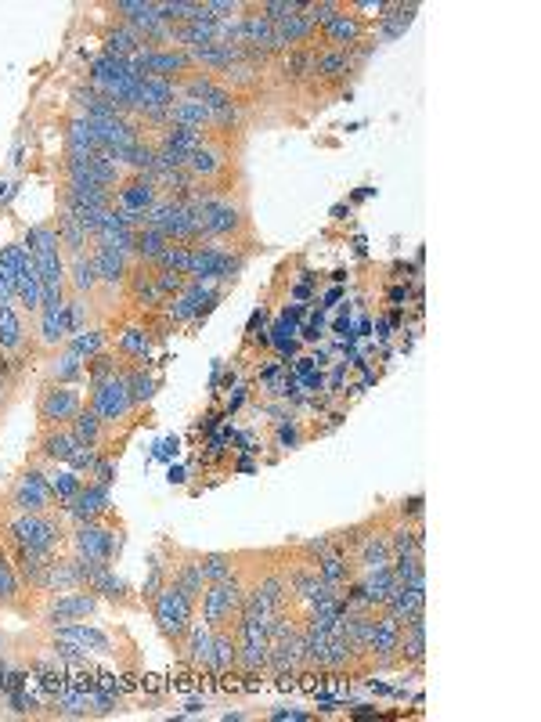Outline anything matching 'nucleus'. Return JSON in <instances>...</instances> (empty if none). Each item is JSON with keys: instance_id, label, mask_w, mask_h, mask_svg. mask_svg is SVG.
<instances>
[{"instance_id": "23", "label": "nucleus", "mask_w": 541, "mask_h": 722, "mask_svg": "<svg viewBox=\"0 0 541 722\" xmlns=\"http://www.w3.org/2000/svg\"><path fill=\"white\" fill-rule=\"evenodd\" d=\"M55 232H58V246H62L65 260L76 257V253H83L87 246H91V239H87V232L80 228V221L73 217V210L65 203H58V217H55Z\"/></svg>"}, {"instance_id": "36", "label": "nucleus", "mask_w": 541, "mask_h": 722, "mask_svg": "<svg viewBox=\"0 0 541 722\" xmlns=\"http://www.w3.org/2000/svg\"><path fill=\"white\" fill-rule=\"evenodd\" d=\"M199 564L206 582H224L231 574H239L242 553H199Z\"/></svg>"}, {"instance_id": "3", "label": "nucleus", "mask_w": 541, "mask_h": 722, "mask_svg": "<svg viewBox=\"0 0 541 722\" xmlns=\"http://www.w3.org/2000/svg\"><path fill=\"white\" fill-rule=\"evenodd\" d=\"M242 600H246V582H242V571L224 578V582H206L199 596L202 607V621L210 629H235L242 611Z\"/></svg>"}, {"instance_id": "5", "label": "nucleus", "mask_w": 541, "mask_h": 722, "mask_svg": "<svg viewBox=\"0 0 541 722\" xmlns=\"http://www.w3.org/2000/svg\"><path fill=\"white\" fill-rule=\"evenodd\" d=\"M152 618H156L159 632H163L166 643H181L188 625L195 621V603L177 589L174 582H163V589L152 600Z\"/></svg>"}, {"instance_id": "4", "label": "nucleus", "mask_w": 541, "mask_h": 722, "mask_svg": "<svg viewBox=\"0 0 541 722\" xmlns=\"http://www.w3.org/2000/svg\"><path fill=\"white\" fill-rule=\"evenodd\" d=\"M51 629V650L55 658H69V661H83L87 654H112V639L101 629L87 625V621H65V625H47Z\"/></svg>"}, {"instance_id": "39", "label": "nucleus", "mask_w": 541, "mask_h": 722, "mask_svg": "<svg viewBox=\"0 0 541 722\" xmlns=\"http://www.w3.org/2000/svg\"><path fill=\"white\" fill-rule=\"evenodd\" d=\"M166 246H170V239L163 232H156V228L141 224L138 232H134V260H141V264H156Z\"/></svg>"}, {"instance_id": "43", "label": "nucleus", "mask_w": 541, "mask_h": 722, "mask_svg": "<svg viewBox=\"0 0 541 722\" xmlns=\"http://www.w3.org/2000/svg\"><path fill=\"white\" fill-rule=\"evenodd\" d=\"M156 286H159V293H163V300H174L177 293H184V286H188V275L156 268Z\"/></svg>"}, {"instance_id": "22", "label": "nucleus", "mask_w": 541, "mask_h": 722, "mask_svg": "<svg viewBox=\"0 0 541 722\" xmlns=\"http://www.w3.org/2000/svg\"><path fill=\"white\" fill-rule=\"evenodd\" d=\"M69 430H73V437L80 441V445L87 448H98V452H105V445H109V426L101 423V416L94 412V408L83 405L80 412H76V419L69 423Z\"/></svg>"}, {"instance_id": "45", "label": "nucleus", "mask_w": 541, "mask_h": 722, "mask_svg": "<svg viewBox=\"0 0 541 722\" xmlns=\"http://www.w3.org/2000/svg\"><path fill=\"white\" fill-rule=\"evenodd\" d=\"M163 582H166V564L152 560V574H148V582H145V600H148V603L156 600V593L163 589Z\"/></svg>"}, {"instance_id": "41", "label": "nucleus", "mask_w": 541, "mask_h": 722, "mask_svg": "<svg viewBox=\"0 0 541 722\" xmlns=\"http://www.w3.org/2000/svg\"><path fill=\"white\" fill-rule=\"evenodd\" d=\"M127 358L123 354H112V351H101L87 361V383H101V380H112V376H120Z\"/></svg>"}, {"instance_id": "34", "label": "nucleus", "mask_w": 541, "mask_h": 722, "mask_svg": "<svg viewBox=\"0 0 541 722\" xmlns=\"http://www.w3.org/2000/svg\"><path fill=\"white\" fill-rule=\"evenodd\" d=\"M145 47V40L134 33L130 26H123V22H116V29H109L105 33V55H112V58H134Z\"/></svg>"}, {"instance_id": "49", "label": "nucleus", "mask_w": 541, "mask_h": 722, "mask_svg": "<svg viewBox=\"0 0 541 722\" xmlns=\"http://www.w3.org/2000/svg\"><path fill=\"white\" fill-rule=\"evenodd\" d=\"M0 650H4V639H0Z\"/></svg>"}, {"instance_id": "44", "label": "nucleus", "mask_w": 541, "mask_h": 722, "mask_svg": "<svg viewBox=\"0 0 541 722\" xmlns=\"http://www.w3.org/2000/svg\"><path fill=\"white\" fill-rule=\"evenodd\" d=\"M87 481L101 484V488H112V481H116V463H112L109 455H101L98 463H94V470L87 473Z\"/></svg>"}, {"instance_id": "21", "label": "nucleus", "mask_w": 541, "mask_h": 722, "mask_svg": "<svg viewBox=\"0 0 541 722\" xmlns=\"http://www.w3.org/2000/svg\"><path fill=\"white\" fill-rule=\"evenodd\" d=\"M386 614H394L397 621H408L415 614L426 611V582L422 585H394V593L383 603Z\"/></svg>"}, {"instance_id": "8", "label": "nucleus", "mask_w": 541, "mask_h": 722, "mask_svg": "<svg viewBox=\"0 0 541 722\" xmlns=\"http://www.w3.org/2000/svg\"><path fill=\"white\" fill-rule=\"evenodd\" d=\"M69 549L83 560H94V564H112V556L120 549V535L101 520H83L69 531Z\"/></svg>"}, {"instance_id": "25", "label": "nucleus", "mask_w": 541, "mask_h": 722, "mask_svg": "<svg viewBox=\"0 0 541 722\" xmlns=\"http://www.w3.org/2000/svg\"><path fill=\"white\" fill-rule=\"evenodd\" d=\"M314 73V47H293L278 55V76L285 84H311Z\"/></svg>"}, {"instance_id": "13", "label": "nucleus", "mask_w": 541, "mask_h": 722, "mask_svg": "<svg viewBox=\"0 0 541 722\" xmlns=\"http://www.w3.org/2000/svg\"><path fill=\"white\" fill-rule=\"evenodd\" d=\"M127 300L138 311H145V315H152V311H163L166 307V300H163V293H159V286H156V268L152 264H141V260H134L130 264V275H127Z\"/></svg>"}, {"instance_id": "1", "label": "nucleus", "mask_w": 541, "mask_h": 722, "mask_svg": "<svg viewBox=\"0 0 541 722\" xmlns=\"http://www.w3.org/2000/svg\"><path fill=\"white\" fill-rule=\"evenodd\" d=\"M62 520L55 513H15L4 510L0 513V538H4V549H58L65 546Z\"/></svg>"}, {"instance_id": "7", "label": "nucleus", "mask_w": 541, "mask_h": 722, "mask_svg": "<svg viewBox=\"0 0 541 722\" xmlns=\"http://www.w3.org/2000/svg\"><path fill=\"white\" fill-rule=\"evenodd\" d=\"M55 495H51V484H47V473L37 470V466H29L15 477L8 491V502H4V510H15V513H55Z\"/></svg>"}, {"instance_id": "17", "label": "nucleus", "mask_w": 541, "mask_h": 722, "mask_svg": "<svg viewBox=\"0 0 541 722\" xmlns=\"http://www.w3.org/2000/svg\"><path fill=\"white\" fill-rule=\"evenodd\" d=\"M62 510H65V517H73L76 524H83V520H101L109 513V488L83 481V488L65 502Z\"/></svg>"}, {"instance_id": "47", "label": "nucleus", "mask_w": 541, "mask_h": 722, "mask_svg": "<svg viewBox=\"0 0 541 722\" xmlns=\"http://www.w3.org/2000/svg\"><path fill=\"white\" fill-rule=\"evenodd\" d=\"M278 441H282L285 448H296V445H300V430H296L293 423L282 426V430H278Z\"/></svg>"}, {"instance_id": "16", "label": "nucleus", "mask_w": 541, "mask_h": 722, "mask_svg": "<svg viewBox=\"0 0 541 722\" xmlns=\"http://www.w3.org/2000/svg\"><path fill=\"white\" fill-rule=\"evenodd\" d=\"M321 37V47H336V51H350L354 44H361V40L368 37V22H361L358 15H350L347 4H343V11L336 15V19H329L325 26L318 29Z\"/></svg>"}, {"instance_id": "37", "label": "nucleus", "mask_w": 541, "mask_h": 722, "mask_svg": "<svg viewBox=\"0 0 541 722\" xmlns=\"http://www.w3.org/2000/svg\"><path fill=\"white\" fill-rule=\"evenodd\" d=\"M415 11H419V4H390L386 8V15L379 19V40H397L404 33V29L412 26Z\"/></svg>"}, {"instance_id": "14", "label": "nucleus", "mask_w": 541, "mask_h": 722, "mask_svg": "<svg viewBox=\"0 0 541 722\" xmlns=\"http://www.w3.org/2000/svg\"><path fill=\"white\" fill-rule=\"evenodd\" d=\"M98 607V596L91 589H73V593L51 596V603L44 607L47 625H65V621H87Z\"/></svg>"}, {"instance_id": "11", "label": "nucleus", "mask_w": 541, "mask_h": 722, "mask_svg": "<svg viewBox=\"0 0 541 722\" xmlns=\"http://www.w3.org/2000/svg\"><path fill=\"white\" fill-rule=\"evenodd\" d=\"M65 300H69V297H65ZM69 336H73V329H69V311H65V304L40 307L37 329H33V343H37L40 351H44V354L62 351Z\"/></svg>"}, {"instance_id": "9", "label": "nucleus", "mask_w": 541, "mask_h": 722, "mask_svg": "<svg viewBox=\"0 0 541 722\" xmlns=\"http://www.w3.org/2000/svg\"><path fill=\"white\" fill-rule=\"evenodd\" d=\"M80 408H83V398L73 383H44V390H40L37 398L40 426H69Z\"/></svg>"}, {"instance_id": "19", "label": "nucleus", "mask_w": 541, "mask_h": 722, "mask_svg": "<svg viewBox=\"0 0 541 722\" xmlns=\"http://www.w3.org/2000/svg\"><path fill=\"white\" fill-rule=\"evenodd\" d=\"M350 73L347 51H336V47H314V73L311 84L318 87H336L343 84Z\"/></svg>"}, {"instance_id": "12", "label": "nucleus", "mask_w": 541, "mask_h": 722, "mask_svg": "<svg viewBox=\"0 0 541 722\" xmlns=\"http://www.w3.org/2000/svg\"><path fill=\"white\" fill-rule=\"evenodd\" d=\"M159 203V188L148 174H127L116 188V210L130 213V217H145L152 206Z\"/></svg>"}, {"instance_id": "32", "label": "nucleus", "mask_w": 541, "mask_h": 722, "mask_svg": "<svg viewBox=\"0 0 541 722\" xmlns=\"http://www.w3.org/2000/svg\"><path fill=\"white\" fill-rule=\"evenodd\" d=\"M65 149H83V152H98V134H94L91 120L83 112H73L65 120Z\"/></svg>"}, {"instance_id": "42", "label": "nucleus", "mask_w": 541, "mask_h": 722, "mask_svg": "<svg viewBox=\"0 0 541 722\" xmlns=\"http://www.w3.org/2000/svg\"><path fill=\"white\" fill-rule=\"evenodd\" d=\"M152 268L188 275V268H192V246H177V242H170V246H166V250L159 253V260L152 264Z\"/></svg>"}, {"instance_id": "46", "label": "nucleus", "mask_w": 541, "mask_h": 722, "mask_svg": "<svg viewBox=\"0 0 541 722\" xmlns=\"http://www.w3.org/2000/svg\"><path fill=\"white\" fill-rule=\"evenodd\" d=\"M397 517H401V520H422V495H415V499L401 502Z\"/></svg>"}, {"instance_id": "24", "label": "nucleus", "mask_w": 541, "mask_h": 722, "mask_svg": "<svg viewBox=\"0 0 541 722\" xmlns=\"http://www.w3.org/2000/svg\"><path fill=\"white\" fill-rule=\"evenodd\" d=\"M166 582H174L177 589H181L188 600L199 607V596L202 589H206V578H202V564H199V553H184L181 564H174V571H170V578Z\"/></svg>"}, {"instance_id": "15", "label": "nucleus", "mask_w": 541, "mask_h": 722, "mask_svg": "<svg viewBox=\"0 0 541 722\" xmlns=\"http://www.w3.org/2000/svg\"><path fill=\"white\" fill-rule=\"evenodd\" d=\"M87 250H91L94 271H98L101 286H105V289H123V286H127L130 264H134L127 253H120L116 246H105V242H91Z\"/></svg>"}, {"instance_id": "31", "label": "nucleus", "mask_w": 541, "mask_h": 722, "mask_svg": "<svg viewBox=\"0 0 541 722\" xmlns=\"http://www.w3.org/2000/svg\"><path fill=\"white\" fill-rule=\"evenodd\" d=\"M116 351L127 361H145L152 351V329L148 325H127L120 336H116Z\"/></svg>"}, {"instance_id": "18", "label": "nucleus", "mask_w": 541, "mask_h": 722, "mask_svg": "<svg viewBox=\"0 0 541 722\" xmlns=\"http://www.w3.org/2000/svg\"><path fill=\"white\" fill-rule=\"evenodd\" d=\"M65 286H69L73 297H87V300H91L94 293L101 289L98 271H94V260H91V250H83V253H76V257L65 260Z\"/></svg>"}, {"instance_id": "38", "label": "nucleus", "mask_w": 541, "mask_h": 722, "mask_svg": "<svg viewBox=\"0 0 541 722\" xmlns=\"http://www.w3.org/2000/svg\"><path fill=\"white\" fill-rule=\"evenodd\" d=\"M19 571H15V560H11V553L4 546H0V611H8V607H15L19 603Z\"/></svg>"}, {"instance_id": "30", "label": "nucleus", "mask_w": 541, "mask_h": 722, "mask_svg": "<svg viewBox=\"0 0 541 722\" xmlns=\"http://www.w3.org/2000/svg\"><path fill=\"white\" fill-rule=\"evenodd\" d=\"M87 376V361L76 358L73 351H55L51 354V365H47V383H76Z\"/></svg>"}, {"instance_id": "35", "label": "nucleus", "mask_w": 541, "mask_h": 722, "mask_svg": "<svg viewBox=\"0 0 541 722\" xmlns=\"http://www.w3.org/2000/svg\"><path fill=\"white\" fill-rule=\"evenodd\" d=\"M65 351H73L76 358L91 361L94 354L109 351V333H105V329H80V333H73L65 340Z\"/></svg>"}, {"instance_id": "27", "label": "nucleus", "mask_w": 541, "mask_h": 722, "mask_svg": "<svg viewBox=\"0 0 541 722\" xmlns=\"http://www.w3.org/2000/svg\"><path fill=\"white\" fill-rule=\"evenodd\" d=\"M239 668V643H235V629H213V654H210V672L228 676Z\"/></svg>"}, {"instance_id": "29", "label": "nucleus", "mask_w": 541, "mask_h": 722, "mask_svg": "<svg viewBox=\"0 0 541 722\" xmlns=\"http://www.w3.org/2000/svg\"><path fill=\"white\" fill-rule=\"evenodd\" d=\"M166 120L174 123V127H192V130H206L213 127V120H210V109L202 102H195V98H177L170 109H166Z\"/></svg>"}, {"instance_id": "26", "label": "nucleus", "mask_w": 541, "mask_h": 722, "mask_svg": "<svg viewBox=\"0 0 541 722\" xmlns=\"http://www.w3.org/2000/svg\"><path fill=\"white\" fill-rule=\"evenodd\" d=\"M80 445L73 437L69 426H44L40 430V455H44L47 463H69V455L73 448Z\"/></svg>"}, {"instance_id": "40", "label": "nucleus", "mask_w": 541, "mask_h": 722, "mask_svg": "<svg viewBox=\"0 0 541 722\" xmlns=\"http://www.w3.org/2000/svg\"><path fill=\"white\" fill-rule=\"evenodd\" d=\"M123 380H127L130 398H134L138 408L145 405V401H152V394H156V383H152V376L145 372L141 361H127V365H123Z\"/></svg>"}, {"instance_id": "2", "label": "nucleus", "mask_w": 541, "mask_h": 722, "mask_svg": "<svg viewBox=\"0 0 541 722\" xmlns=\"http://www.w3.org/2000/svg\"><path fill=\"white\" fill-rule=\"evenodd\" d=\"M202 232H206V242H224L235 250V242H242L249 235V213L242 206V199L235 195H217L210 203L202 206Z\"/></svg>"}, {"instance_id": "33", "label": "nucleus", "mask_w": 541, "mask_h": 722, "mask_svg": "<svg viewBox=\"0 0 541 722\" xmlns=\"http://www.w3.org/2000/svg\"><path fill=\"white\" fill-rule=\"evenodd\" d=\"M83 473H76L73 466H65V463H55V470L47 473V484H51V495H55V502L58 506H65V502L73 499L76 491L83 488Z\"/></svg>"}, {"instance_id": "48", "label": "nucleus", "mask_w": 541, "mask_h": 722, "mask_svg": "<svg viewBox=\"0 0 541 722\" xmlns=\"http://www.w3.org/2000/svg\"><path fill=\"white\" fill-rule=\"evenodd\" d=\"M4 304H15V286H11L8 278H4V271H0V307Z\"/></svg>"}, {"instance_id": "6", "label": "nucleus", "mask_w": 541, "mask_h": 722, "mask_svg": "<svg viewBox=\"0 0 541 722\" xmlns=\"http://www.w3.org/2000/svg\"><path fill=\"white\" fill-rule=\"evenodd\" d=\"M87 408H94V412L101 416V423L109 426V430H116V426L127 423V419L138 412V405H134V398H130L127 380H123V372L120 376H112V380L91 383Z\"/></svg>"}, {"instance_id": "20", "label": "nucleus", "mask_w": 541, "mask_h": 722, "mask_svg": "<svg viewBox=\"0 0 541 722\" xmlns=\"http://www.w3.org/2000/svg\"><path fill=\"white\" fill-rule=\"evenodd\" d=\"M177 650H181V658L188 661L192 668H210L213 629L206 625V621H192V625H188V632H184V639L177 643Z\"/></svg>"}, {"instance_id": "28", "label": "nucleus", "mask_w": 541, "mask_h": 722, "mask_svg": "<svg viewBox=\"0 0 541 722\" xmlns=\"http://www.w3.org/2000/svg\"><path fill=\"white\" fill-rule=\"evenodd\" d=\"M26 322H22V311L15 304L0 307V351L8 354H22L26 347Z\"/></svg>"}, {"instance_id": "10", "label": "nucleus", "mask_w": 541, "mask_h": 722, "mask_svg": "<svg viewBox=\"0 0 541 722\" xmlns=\"http://www.w3.org/2000/svg\"><path fill=\"white\" fill-rule=\"evenodd\" d=\"M397 647H401V621L394 614L376 611L372 632H368V668L376 672L397 668Z\"/></svg>"}]
</instances>
